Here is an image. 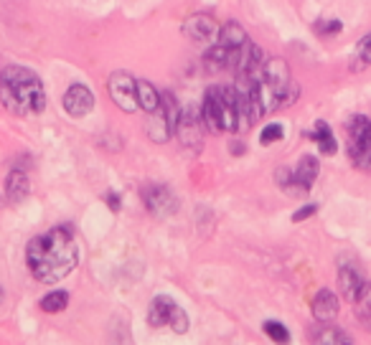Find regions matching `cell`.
<instances>
[{
    "label": "cell",
    "mask_w": 371,
    "mask_h": 345,
    "mask_svg": "<svg viewBox=\"0 0 371 345\" xmlns=\"http://www.w3.org/2000/svg\"><path fill=\"white\" fill-rule=\"evenodd\" d=\"M168 328L173 330L175 335H183V333H189V315L183 313L181 307L175 310V315H173V320H171V325Z\"/></svg>",
    "instance_id": "obj_26"
},
{
    "label": "cell",
    "mask_w": 371,
    "mask_h": 345,
    "mask_svg": "<svg viewBox=\"0 0 371 345\" xmlns=\"http://www.w3.org/2000/svg\"><path fill=\"white\" fill-rule=\"evenodd\" d=\"M26 264L41 284H56L79 264V244L69 226H54L33 236L26 246Z\"/></svg>",
    "instance_id": "obj_1"
},
{
    "label": "cell",
    "mask_w": 371,
    "mask_h": 345,
    "mask_svg": "<svg viewBox=\"0 0 371 345\" xmlns=\"http://www.w3.org/2000/svg\"><path fill=\"white\" fill-rule=\"evenodd\" d=\"M354 305L359 307V317L371 328V282H363V287H361V292H359V297H356Z\"/></svg>",
    "instance_id": "obj_22"
},
{
    "label": "cell",
    "mask_w": 371,
    "mask_h": 345,
    "mask_svg": "<svg viewBox=\"0 0 371 345\" xmlns=\"http://www.w3.org/2000/svg\"><path fill=\"white\" fill-rule=\"evenodd\" d=\"M64 110L74 119L87 117L89 112L95 110V95L89 92L87 84H71L64 95Z\"/></svg>",
    "instance_id": "obj_11"
},
{
    "label": "cell",
    "mask_w": 371,
    "mask_h": 345,
    "mask_svg": "<svg viewBox=\"0 0 371 345\" xmlns=\"http://www.w3.org/2000/svg\"><path fill=\"white\" fill-rule=\"evenodd\" d=\"M262 328H265V333H267V335L272 337L275 343H287V340H290V333H287V328H285L283 322L267 320L265 325H262Z\"/></svg>",
    "instance_id": "obj_23"
},
{
    "label": "cell",
    "mask_w": 371,
    "mask_h": 345,
    "mask_svg": "<svg viewBox=\"0 0 371 345\" xmlns=\"http://www.w3.org/2000/svg\"><path fill=\"white\" fill-rule=\"evenodd\" d=\"M28 175H26V170H21V168H16V170L8 172V181H6V196H8L10 204H18V201H23L26 196H28Z\"/></svg>",
    "instance_id": "obj_17"
},
{
    "label": "cell",
    "mask_w": 371,
    "mask_h": 345,
    "mask_svg": "<svg viewBox=\"0 0 371 345\" xmlns=\"http://www.w3.org/2000/svg\"><path fill=\"white\" fill-rule=\"evenodd\" d=\"M0 102L21 117L46 110V92L39 74L28 66H6L0 71Z\"/></svg>",
    "instance_id": "obj_2"
},
{
    "label": "cell",
    "mask_w": 371,
    "mask_h": 345,
    "mask_svg": "<svg viewBox=\"0 0 371 345\" xmlns=\"http://www.w3.org/2000/svg\"><path fill=\"white\" fill-rule=\"evenodd\" d=\"M201 119L211 132H242L254 125L237 86H211L201 102Z\"/></svg>",
    "instance_id": "obj_3"
},
{
    "label": "cell",
    "mask_w": 371,
    "mask_h": 345,
    "mask_svg": "<svg viewBox=\"0 0 371 345\" xmlns=\"http://www.w3.org/2000/svg\"><path fill=\"white\" fill-rule=\"evenodd\" d=\"M371 66V33H366L359 46H356V56L351 59V69L354 71H363Z\"/></svg>",
    "instance_id": "obj_21"
},
{
    "label": "cell",
    "mask_w": 371,
    "mask_h": 345,
    "mask_svg": "<svg viewBox=\"0 0 371 345\" xmlns=\"http://www.w3.org/2000/svg\"><path fill=\"white\" fill-rule=\"evenodd\" d=\"M219 31L221 26L209 13H196V16L186 18V23H183V33L193 43H204V46H211L213 41L219 39Z\"/></svg>",
    "instance_id": "obj_10"
},
{
    "label": "cell",
    "mask_w": 371,
    "mask_h": 345,
    "mask_svg": "<svg viewBox=\"0 0 371 345\" xmlns=\"http://www.w3.org/2000/svg\"><path fill=\"white\" fill-rule=\"evenodd\" d=\"M283 137H285V127L275 122V125H267L265 130H262L260 142H262V145H272V142L283 140Z\"/></svg>",
    "instance_id": "obj_25"
},
{
    "label": "cell",
    "mask_w": 371,
    "mask_h": 345,
    "mask_svg": "<svg viewBox=\"0 0 371 345\" xmlns=\"http://www.w3.org/2000/svg\"><path fill=\"white\" fill-rule=\"evenodd\" d=\"M181 115L183 112L175 102V97L171 92H163L160 95V107L148 115V137L153 142H168L171 135L175 132V127H178Z\"/></svg>",
    "instance_id": "obj_6"
},
{
    "label": "cell",
    "mask_w": 371,
    "mask_h": 345,
    "mask_svg": "<svg viewBox=\"0 0 371 345\" xmlns=\"http://www.w3.org/2000/svg\"><path fill=\"white\" fill-rule=\"evenodd\" d=\"M201 125H204V119H201V115H196L193 110L183 112L181 119H178L175 132H178L181 142L189 150H198L201 145H204V137H201Z\"/></svg>",
    "instance_id": "obj_13"
},
{
    "label": "cell",
    "mask_w": 371,
    "mask_h": 345,
    "mask_svg": "<svg viewBox=\"0 0 371 345\" xmlns=\"http://www.w3.org/2000/svg\"><path fill=\"white\" fill-rule=\"evenodd\" d=\"M308 137L318 145V150L323 152V155H333L336 152V137H333V130L328 127V122L323 119H318L316 127L308 132Z\"/></svg>",
    "instance_id": "obj_18"
},
{
    "label": "cell",
    "mask_w": 371,
    "mask_h": 345,
    "mask_svg": "<svg viewBox=\"0 0 371 345\" xmlns=\"http://www.w3.org/2000/svg\"><path fill=\"white\" fill-rule=\"evenodd\" d=\"M137 104H140V110L145 115H151V112H155L160 107L158 89L151 81H145V79H137Z\"/></svg>",
    "instance_id": "obj_19"
},
{
    "label": "cell",
    "mask_w": 371,
    "mask_h": 345,
    "mask_svg": "<svg viewBox=\"0 0 371 345\" xmlns=\"http://www.w3.org/2000/svg\"><path fill=\"white\" fill-rule=\"evenodd\" d=\"M0 302H3V295H0Z\"/></svg>",
    "instance_id": "obj_30"
},
{
    "label": "cell",
    "mask_w": 371,
    "mask_h": 345,
    "mask_svg": "<svg viewBox=\"0 0 371 345\" xmlns=\"http://www.w3.org/2000/svg\"><path fill=\"white\" fill-rule=\"evenodd\" d=\"M313 28H316L318 36H336V33H341L343 23H341V21H336V18H321V21H316V23H313Z\"/></svg>",
    "instance_id": "obj_24"
},
{
    "label": "cell",
    "mask_w": 371,
    "mask_h": 345,
    "mask_svg": "<svg viewBox=\"0 0 371 345\" xmlns=\"http://www.w3.org/2000/svg\"><path fill=\"white\" fill-rule=\"evenodd\" d=\"M175 310H178V305H175L168 295H158V297H153L151 307H148V322H151V328L171 325Z\"/></svg>",
    "instance_id": "obj_14"
},
{
    "label": "cell",
    "mask_w": 371,
    "mask_h": 345,
    "mask_svg": "<svg viewBox=\"0 0 371 345\" xmlns=\"http://www.w3.org/2000/svg\"><path fill=\"white\" fill-rule=\"evenodd\" d=\"M231 152H234V155H239V152H245V145H237V142H234V145H231Z\"/></svg>",
    "instance_id": "obj_29"
},
{
    "label": "cell",
    "mask_w": 371,
    "mask_h": 345,
    "mask_svg": "<svg viewBox=\"0 0 371 345\" xmlns=\"http://www.w3.org/2000/svg\"><path fill=\"white\" fill-rule=\"evenodd\" d=\"M310 340L318 345H351L354 343V337L346 335L341 328H331V325H321V328L310 330Z\"/></svg>",
    "instance_id": "obj_16"
},
{
    "label": "cell",
    "mask_w": 371,
    "mask_h": 345,
    "mask_svg": "<svg viewBox=\"0 0 371 345\" xmlns=\"http://www.w3.org/2000/svg\"><path fill=\"white\" fill-rule=\"evenodd\" d=\"M257 95L265 115L275 110H283L298 99V84L290 79V69L283 59H267L262 66V74L257 79Z\"/></svg>",
    "instance_id": "obj_4"
},
{
    "label": "cell",
    "mask_w": 371,
    "mask_h": 345,
    "mask_svg": "<svg viewBox=\"0 0 371 345\" xmlns=\"http://www.w3.org/2000/svg\"><path fill=\"white\" fill-rule=\"evenodd\" d=\"M318 170H321V165H318L316 157L303 155L295 170H290V168H280L277 170V183H280V188L290 190V193L292 190L295 193H308L318 178Z\"/></svg>",
    "instance_id": "obj_7"
},
{
    "label": "cell",
    "mask_w": 371,
    "mask_h": 345,
    "mask_svg": "<svg viewBox=\"0 0 371 345\" xmlns=\"http://www.w3.org/2000/svg\"><path fill=\"white\" fill-rule=\"evenodd\" d=\"M140 196L145 201V208L153 216H171L178 208V198L168 186H145L140 190Z\"/></svg>",
    "instance_id": "obj_9"
},
{
    "label": "cell",
    "mask_w": 371,
    "mask_h": 345,
    "mask_svg": "<svg viewBox=\"0 0 371 345\" xmlns=\"http://www.w3.org/2000/svg\"><path fill=\"white\" fill-rule=\"evenodd\" d=\"M104 201H107V206H110L112 211H120V204H122V201H120L117 193H107V196H104Z\"/></svg>",
    "instance_id": "obj_28"
},
{
    "label": "cell",
    "mask_w": 371,
    "mask_h": 345,
    "mask_svg": "<svg viewBox=\"0 0 371 345\" xmlns=\"http://www.w3.org/2000/svg\"><path fill=\"white\" fill-rule=\"evenodd\" d=\"M313 315L318 322H331L339 315V297L331 290H321L313 299Z\"/></svg>",
    "instance_id": "obj_15"
},
{
    "label": "cell",
    "mask_w": 371,
    "mask_h": 345,
    "mask_svg": "<svg viewBox=\"0 0 371 345\" xmlns=\"http://www.w3.org/2000/svg\"><path fill=\"white\" fill-rule=\"evenodd\" d=\"M107 89H110L112 102L117 104L120 110L133 115V112L140 110L137 104V79H133L127 71H115L107 81Z\"/></svg>",
    "instance_id": "obj_8"
},
{
    "label": "cell",
    "mask_w": 371,
    "mask_h": 345,
    "mask_svg": "<svg viewBox=\"0 0 371 345\" xmlns=\"http://www.w3.org/2000/svg\"><path fill=\"white\" fill-rule=\"evenodd\" d=\"M348 157L356 168L371 170V119L363 115H354L346 122Z\"/></svg>",
    "instance_id": "obj_5"
},
{
    "label": "cell",
    "mask_w": 371,
    "mask_h": 345,
    "mask_svg": "<svg viewBox=\"0 0 371 345\" xmlns=\"http://www.w3.org/2000/svg\"><path fill=\"white\" fill-rule=\"evenodd\" d=\"M363 275H361V269L356 267L354 262L348 264V262H343L341 259V267H339V290H341V295H343V299L346 302H351L354 305L356 302V297H359V292H361V287H363Z\"/></svg>",
    "instance_id": "obj_12"
},
{
    "label": "cell",
    "mask_w": 371,
    "mask_h": 345,
    "mask_svg": "<svg viewBox=\"0 0 371 345\" xmlns=\"http://www.w3.org/2000/svg\"><path fill=\"white\" fill-rule=\"evenodd\" d=\"M318 211V206L316 204H310V206H303L301 211L298 213H292V221H295V224H298V221H303V219H310V216H313V213Z\"/></svg>",
    "instance_id": "obj_27"
},
{
    "label": "cell",
    "mask_w": 371,
    "mask_h": 345,
    "mask_svg": "<svg viewBox=\"0 0 371 345\" xmlns=\"http://www.w3.org/2000/svg\"><path fill=\"white\" fill-rule=\"evenodd\" d=\"M66 305H69V292H64V290L48 292L46 297L39 302L41 310H44V313H48V315L64 313V310H66Z\"/></svg>",
    "instance_id": "obj_20"
}]
</instances>
